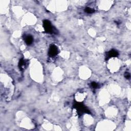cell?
<instances>
[{
    "mask_svg": "<svg viewBox=\"0 0 131 131\" xmlns=\"http://www.w3.org/2000/svg\"><path fill=\"white\" fill-rule=\"evenodd\" d=\"M91 86H92L93 89H96L98 88H99V84H98V83H97V82H94V81H93V82H92L91 83Z\"/></svg>",
    "mask_w": 131,
    "mask_h": 131,
    "instance_id": "8",
    "label": "cell"
},
{
    "mask_svg": "<svg viewBox=\"0 0 131 131\" xmlns=\"http://www.w3.org/2000/svg\"><path fill=\"white\" fill-rule=\"evenodd\" d=\"M58 53L57 47L54 45H51L49 49L48 54L50 57H54L57 55Z\"/></svg>",
    "mask_w": 131,
    "mask_h": 131,
    "instance_id": "3",
    "label": "cell"
},
{
    "mask_svg": "<svg viewBox=\"0 0 131 131\" xmlns=\"http://www.w3.org/2000/svg\"><path fill=\"white\" fill-rule=\"evenodd\" d=\"M43 27L45 31L47 33L51 34L53 32V27L52 26L51 22L48 20H44L43 21Z\"/></svg>",
    "mask_w": 131,
    "mask_h": 131,
    "instance_id": "2",
    "label": "cell"
},
{
    "mask_svg": "<svg viewBox=\"0 0 131 131\" xmlns=\"http://www.w3.org/2000/svg\"><path fill=\"white\" fill-rule=\"evenodd\" d=\"M84 12L88 14H92L95 12V10L90 7H85L84 9Z\"/></svg>",
    "mask_w": 131,
    "mask_h": 131,
    "instance_id": "7",
    "label": "cell"
},
{
    "mask_svg": "<svg viewBox=\"0 0 131 131\" xmlns=\"http://www.w3.org/2000/svg\"><path fill=\"white\" fill-rule=\"evenodd\" d=\"M124 76V77H125V78L127 79H129L130 78V75L129 73L127 72H125Z\"/></svg>",
    "mask_w": 131,
    "mask_h": 131,
    "instance_id": "9",
    "label": "cell"
},
{
    "mask_svg": "<svg viewBox=\"0 0 131 131\" xmlns=\"http://www.w3.org/2000/svg\"><path fill=\"white\" fill-rule=\"evenodd\" d=\"M73 108L76 110L78 115L80 116L84 113L91 114V112L90 111V110L82 102H75L73 105Z\"/></svg>",
    "mask_w": 131,
    "mask_h": 131,
    "instance_id": "1",
    "label": "cell"
},
{
    "mask_svg": "<svg viewBox=\"0 0 131 131\" xmlns=\"http://www.w3.org/2000/svg\"><path fill=\"white\" fill-rule=\"evenodd\" d=\"M28 62L24 58H21L18 62V68L20 71L24 70L28 66Z\"/></svg>",
    "mask_w": 131,
    "mask_h": 131,
    "instance_id": "5",
    "label": "cell"
},
{
    "mask_svg": "<svg viewBox=\"0 0 131 131\" xmlns=\"http://www.w3.org/2000/svg\"><path fill=\"white\" fill-rule=\"evenodd\" d=\"M119 55L118 52L115 50H111L109 51L108 52L106 53V56H105V60H107L110 58L112 57H117Z\"/></svg>",
    "mask_w": 131,
    "mask_h": 131,
    "instance_id": "4",
    "label": "cell"
},
{
    "mask_svg": "<svg viewBox=\"0 0 131 131\" xmlns=\"http://www.w3.org/2000/svg\"><path fill=\"white\" fill-rule=\"evenodd\" d=\"M24 40L27 45H30L33 42V38L30 35H26L24 36Z\"/></svg>",
    "mask_w": 131,
    "mask_h": 131,
    "instance_id": "6",
    "label": "cell"
}]
</instances>
